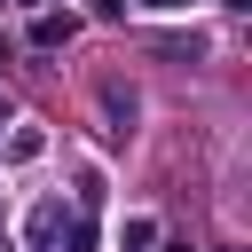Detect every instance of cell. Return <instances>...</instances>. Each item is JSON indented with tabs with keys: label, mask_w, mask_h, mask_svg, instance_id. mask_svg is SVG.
Listing matches in <instances>:
<instances>
[{
	"label": "cell",
	"mask_w": 252,
	"mask_h": 252,
	"mask_svg": "<svg viewBox=\"0 0 252 252\" xmlns=\"http://www.w3.org/2000/svg\"><path fill=\"white\" fill-rule=\"evenodd\" d=\"M32 39H39V47H55V39H71V16H39V24H32Z\"/></svg>",
	"instance_id": "obj_1"
},
{
	"label": "cell",
	"mask_w": 252,
	"mask_h": 252,
	"mask_svg": "<svg viewBox=\"0 0 252 252\" xmlns=\"http://www.w3.org/2000/svg\"><path fill=\"white\" fill-rule=\"evenodd\" d=\"M142 8H181V0H142Z\"/></svg>",
	"instance_id": "obj_2"
},
{
	"label": "cell",
	"mask_w": 252,
	"mask_h": 252,
	"mask_svg": "<svg viewBox=\"0 0 252 252\" xmlns=\"http://www.w3.org/2000/svg\"><path fill=\"white\" fill-rule=\"evenodd\" d=\"M0 118H8V102H0Z\"/></svg>",
	"instance_id": "obj_3"
}]
</instances>
